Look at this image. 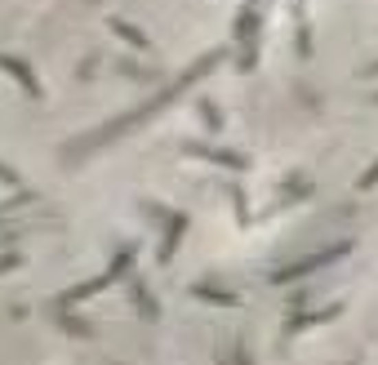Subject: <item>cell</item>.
<instances>
[{
    "label": "cell",
    "mask_w": 378,
    "mask_h": 365,
    "mask_svg": "<svg viewBox=\"0 0 378 365\" xmlns=\"http://www.w3.org/2000/svg\"><path fill=\"white\" fill-rule=\"evenodd\" d=\"M370 183H378V165H374V170H370V174H365V187H370Z\"/></svg>",
    "instance_id": "1"
}]
</instances>
